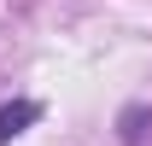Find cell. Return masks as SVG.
<instances>
[{"instance_id": "1", "label": "cell", "mask_w": 152, "mask_h": 146, "mask_svg": "<svg viewBox=\"0 0 152 146\" xmlns=\"http://www.w3.org/2000/svg\"><path fill=\"white\" fill-rule=\"evenodd\" d=\"M29 123H35V105H29V99H12V105H0V146L12 140V134H23Z\"/></svg>"}]
</instances>
